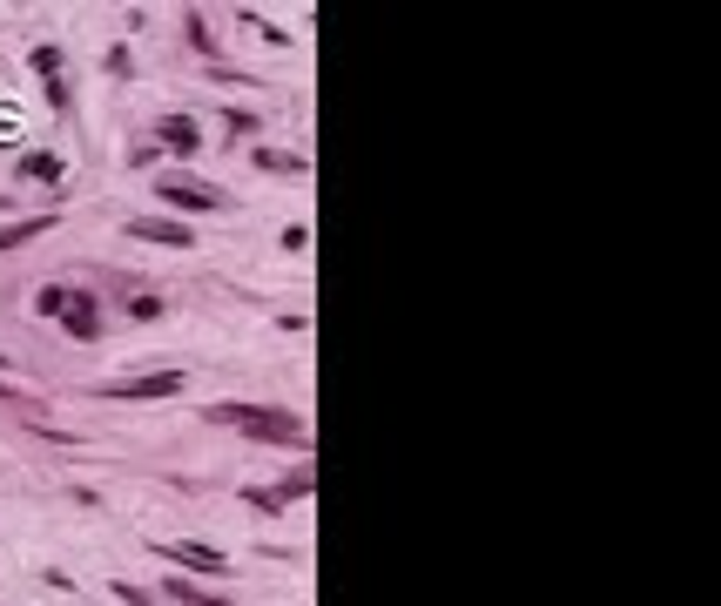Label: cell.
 <instances>
[{
	"instance_id": "obj_1",
	"label": "cell",
	"mask_w": 721,
	"mask_h": 606,
	"mask_svg": "<svg viewBox=\"0 0 721 606\" xmlns=\"http://www.w3.org/2000/svg\"><path fill=\"white\" fill-rule=\"evenodd\" d=\"M209 424H236L243 438H270V445H310V424L304 418L257 411V405H209Z\"/></svg>"
},
{
	"instance_id": "obj_2",
	"label": "cell",
	"mask_w": 721,
	"mask_h": 606,
	"mask_svg": "<svg viewBox=\"0 0 721 606\" xmlns=\"http://www.w3.org/2000/svg\"><path fill=\"white\" fill-rule=\"evenodd\" d=\"M155 196L169 202V209H196V216L223 209V189H202V182H183V176H162V182H155Z\"/></svg>"
},
{
	"instance_id": "obj_3",
	"label": "cell",
	"mask_w": 721,
	"mask_h": 606,
	"mask_svg": "<svg viewBox=\"0 0 721 606\" xmlns=\"http://www.w3.org/2000/svg\"><path fill=\"white\" fill-rule=\"evenodd\" d=\"M183 391V371H155V378H122V384H108L102 397H135V405H149V397H176Z\"/></svg>"
},
{
	"instance_id": "obj_4",
	"label": "cell",
	"mask_w": 721,
	"mask_h": 606,
	"mask_svg": "<svg viewBox=\"0 0 721 606\" xmlns=\"http://www.w3.org/2000/svg\"><path fill=\"white\" fill-rule=\"evenodd\" d=\"M176 566H189V573H209V579H230V560L216 553V545H202V539H183V545H162Z\"/></svg>"
},
{
	"instance_id": "obj_5",
	"label": "cell",
	"mask_w": 721,
	"mask_h": 606,
	"mask_svg": "<svg viewBox=\"0 0 721 606\" xmlns=\"http://www.w3.org/2000/svg\"><path fill=\"white\" fill-rule=\"evenodd\" d=\"M310 499V465H297L283 485H263V492H250V505H263V512H283V505Z\"/></svg>"
},
{
	"instance_id": "obj_6",
	"label": "cell",
	"mask_w": 721,
	"mask_h": 606,
	"mask_svg": "<svg viewBox=\"0 0 721 606\" xmlns=\"http://www.w3.org/2000/svg\"><path fill=\"white\" fill-rule=\"evenodd\" d=\"M128 236H142V242H169V250H189V242H196V229L162 223V216H128Z\"/></svg>"
},
{
	"instance_id": "obj_7",
	"label": "cell",
	"mask_w": 721,
	"mask_h": 606,
	"mask_svg": "<svg viewBox=\"0 0 721 606\" xmlns=\"http://www.w3.org/2000/svg\"><path fill=\"white\" fill-rule=\"evenodd\" d=\"M61 323H68V337H75V344H94V297H68L61 303Z\"/></svg>"
},
{
	"instance_id": "obj_8",
	"label": "cell",
	"mask_w": 721,
	"mask_h": 606,
	"mask_svg": "<svg viewBox=\"0 0 721 606\" xmlns=\"http://www.w3.org/2000/svg\"><path fill=\"white\" fill-rule=\"evenodd\" d=\"M47 229H54V216H28V223L0 229V250H14V242H34V236H47Z\"/></svg>"
},
{
	"instance_id": "obj_9",
	"label": "cell",
	"mask_w": 721,
	"mask_h": 606,
	"mask_svg": "<svg viewBox=\"0 0 721 606\" xmlns=\"http://www.w3.org/2000/svg\"><path fill=\"white\" fill-rule=\"evenodd\" d=\"M257 168H276V176H304V155H283V149H257Z\"/></svg>"
},
{
	"instance_id": "obj_10",
	"label": "cell",
	"mask_w": 721,
	"mask_h": 606,
	"mask_svg": "<svg viewBox=\"0 0 721 606\" xmlns=\"http://www.w3.org/2000/svg\"><path fill=\"white\" fill-rule=\"evenodd\" d=\"M162 600H169V606H223V600H209V593H196L189 579H169V586H162Z\"/></svg>"
},
{
	"instance_id": "obj_11",
	"label": "cell",
	"mask_w": 721,
	"mask_h": 606,
	"mask_svg": "<svg viewBox=\"0 0 721 606\" xmlns=\"http://www.w3.org/2000/svg\"><path fill=\"white\" fill-rule=\"evenodd\" d=\"M20 176H28V182H61L68 168L54 162V155H28V162H20Z\"/></svg>"
},
{
	"instance_id": "obj_12",
	"label": "cell",
	"mask_w": 721,
	"mask_h": 606,
	"mask_svg": "<svg viewBox=\"0 0 721 606\" xmlns=\"http://www.w3.org/2000/svg\"><path fill=\"white\" fill-rule=\"evenodd\" d=\"M162 142H169V149H196V128H189V121H162Z\"/></svg>"
},
{
	"instance_id": "obj_13",
	"label": "cell",
	"mask_w": 721,
	"mask_h": 606,
	"mask_svg": "<svg viewBox=\"0 0 721 606\" xmlns=\"http://www.w3.org/2000/svg\"><path fill=\"white\" fill-rule=\"evenodd\" d=\"M115 600H122V606H155V593H142V586H128V579H115Z\"/></svg>"
},
{
	"instance_id": "obj_14",
	"label": "cell",
	"mask_w": 721,
	"mask_h": 606,
	"mask_svg": "<svg viewBox=\"0 0 721 606\" xmlns=\"http://www.w3.org/2000/svg\"><path fill=\"white\" fill-rule=\"evenodd\" d=\"M54 68H61V54H54V47H34V75L54 81Z\"/></svg>"
},
{
	"instance_id": "obj_15",
	"label": "cell",
	"mask_w": 721,
	"mask_h": 606,
	"mask_svg": "<svg viewBox=\"0 0 721 606\" xmlns=\"http://www.w3.org/2000/svg\"><path fill=\"white\" fill-rule=\"evenodd\" d=\"M230 128H236V135H257L263 121H257V115H250V108H230Z\"/></svg>"
}]
</instances>
